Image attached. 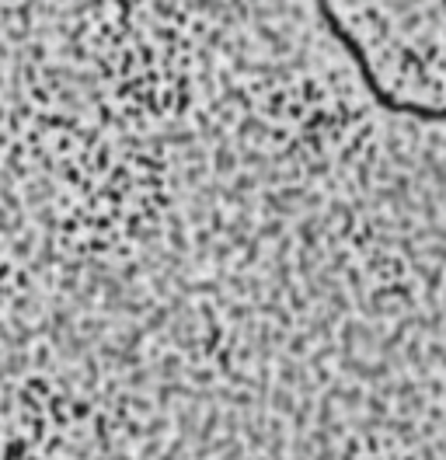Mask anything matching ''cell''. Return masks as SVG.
Wrapping results in <instances>:
<instances>
[{"label": "cell", "mask_w": 446, "mask_h": 460, "mask_svg": "<svg viewBox=\"0 0 446 460\" xmlns=\"http://www.w3.org/2000/svg\"><path fill=\"white\" fill-rule=\"evenodd\" d=\"M317 4V14H321V22H325V29L332 35L334 42L349 53V59L356 63V70H360V81L366 84L370 91V98L384 109V112H394V115H412V119H422V122H446V105H422V102H397L394 94H390L388 87L377 81V74H373V66H370V57H366V49L360 46V39L352 35V31L342 25V18L334 14L332 0H314Z\"/></svg>", "instance_id": "1"}]
</instances>
